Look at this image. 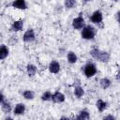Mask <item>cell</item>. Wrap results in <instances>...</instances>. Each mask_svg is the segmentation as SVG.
I'll return each instance as SVG.
<instances>
[{
  "label": "cell",
  "mask_w": 120,
  "mask_h": 120,
  "mask_svg": "<svg viewBox=\"0 0 120 120\" xmlns=\"http://www.w3.org/2000/svg\"><path fill=\"white\" fill-rule=\"evenodd\" d=\"M89 53L94 59H96L97 61L102 62V63H106L110 60V53L106 51H102L98 48L92 49Z\"/></svg>",
  "instance_id": "cell-1"
},
{
  "label": "cell",
  "mask_w": 120,
  "mask_h": 120,
  "mask_svg": "<svg viewBox=\"0 0 120 120\" xmlns=\"http://www.w3.org/2000/svg\"><path fill=\"white\" fill-rule=\"evenodd\" d=\"M81 36L83 39L92 40L96 36V29L92 25H85V27L82 29Z\"/></svg>",
  "instance_id": "cell-2"
},
{
  "label": "cell",
  "mask_w": 120,
  "mask_h": 120,
  "mask_svg": "<svg viewBox=\"0 0 120 120\" xmlns=\"http://www.w3.org/2000/svg\"><path fill=\"white\" fill-rule=\"evenodd\" d=\"M83 72H84L85 77H87V78L93 77V76L96 75V73H97V67H96V65H95L94 63H92V62H88V63L84 66Z\"/></svg>",
  "instance_id": "cell-3"
},
{
  "label": "cell",
  "mask_w": 120,
  "mask_h": 120,
  "mask_svg": "<svg viewBox=\"0 0 120 120\" xmlns=\"http://www.w3.org/2000/svg\"><path fill=\"white\" fill-rule=\"evenodd\" d=\"M85 25H86L85 21H84V18L82 16V14H80L78 17L74 18L72 21V26L76 30H81V29L84 28Z\"/></svg>",
  "instance_id": "cell-4"
},
{
  "label": "cell",
  "mask_w": 120,
  "mask_h": 120,
  "mask_svg": "<svg viewBox=\"0 0 120 120\" xmlns=\"http://www.w3.org/2000/svg\"><path fill=\"white\" fill-rule=\"evenodd\" d=\"M35 39H36V35H35L34 29L32 28L27 29L22 36V40L26 43H30V42H33Z\"/></svg>",
  "instance_id": "cell-5"
},
{
  "label": "cell",
  "mask_w": 120,
  "mask_h": 120,
  "mask_svg": "<svg viewBox=\"0 0 120 120\" xmlns=\"http://www.w3.org/2000/svg\"><path fill=\"white\" fill-rule=\"evenodd\" d=\"M10 6H11L13 8L21 9V10H25V9L28 8L27 3H26L24 0H14V1L11 2Z\"/></svg>",
  "instance_id": "cell-6"
},
{
  "label": "cell",
  "mask_w": 120,
  "mask_h": 120,
  "mask_svg": "<svg viewBox=\"0 0 120 120\" xmlns=\"http://www.w3.org/2000/svg\"><path fill=\"white\" fill-rule=\"evenodd\" d=\"M90 20L93 23H96V24H98L100 23L102 21H103V14L100 10H96L92 13L91 17H90Z\"/></svg>",
  "instance_id": "cell-7"
},
{
  "label": "cell",
  "mask_w": 120,
  "mask_h": 120,
  "mask_svg": "<svg viewBox=\"0 0 120 120\" xmlns=\"http://www.w3.org/2000/svg\"><path fill=\"white\" fill-rule=\"evenodd\" d=\"M90 119V112H88L87 109L82 110L78 115L70 118V120H89Z\"/></svg>",
  "instance_id": "cell-8"
},
{
  "label": "cell",
  "mask_w": 120,
  "mask_h": 120,
  "mask_svg": "<svg viewBox=\"0 0 120 120\" xmlns=\"http://www.w3.org/2000/svg\"><path fill=\"white\" fill-rule=\"evenodd\" d=\"M23 20H17L14 21L11 25H10V31L12 32H19L21 30H22L23 28Z\"/></svg>",
  "instance_id": "cell-9"
},
{
  "label": "cell",
  "mask_w": 120,
  "mask_h": 120,
  "mask_svg": "<svg viewBox=\"0 0 120 120\" xmlns=\"http://www.w3.org/2000/svg\"><path fill=\"white\" fill-rule=\"evenodd\" d=\"M52 100L54 102V103H62L66 100V97L65 95L60 92V91H56L52 94Z\"/></svg>",
  "instance_id": "cell-10"
},
{
  "label": "cell",
  "mask_w": 120,
  "mask_h": 120,
  "mask_svg": "<svg viewBox=\"0 0 120 120\" xmlns=\"http://www.w3.org/2000/svg\"><path fill=\"white\" fill-rule=\"evenodd\" d=\"M60 64L56 61V60H52L50 64H49V67H48V68H49V71L51 72V73H52V74H56V73H58L59 71H60Z\"/></svg>",
  "instance_id": "cell-11"
},
{
  "label": "cell",
  "mask_w": 120,
  "mask_h": 120,
  "mask_svg": "<svg viewBox=\"0 0 120 120\" xmlns=\"http://www.w3.org/2000/svg\"><path fill=\"white\" fill-rule=\"evenodd\" d=\"M25 112V105L23 103H18L15 105L14 109H13V113L15 115H20L22 114Z\"/></svg>",
  "instance_id": "cell-12"
},
{
  "label": "cell",
  "mask_w": 120,
  "mask_h": 120,
  "mask_svg": "<svg viewBox=\"0 0 120 120\" xmlns=\"http://www.w3.org/2000/svg\"><path fill=\"white\" fill-rule=\"evenodd\" d=\"M0 102H1V109H2V111H3L5 113H8V112H11V110H12L11 105H10V103H9L7 99L2 100V101H0Z\"/></svg>",
  "instance_id": "cell-13"
},
{
  "label": "cell",
  "mask_w": 120,
  "mask_h": 120,
  "mask_svg": "<svg viewBox=\"0 0 120 120\" xmlns=\"http://www.w3.org/2000/svg\"><path fill=\"white\" fill-rule=\"evenodd\" d=\"M26 71H27V74H28L29 77H33V76L36 75V73L38 71V68L34 64H28L26 66Z\"/></svg>",
  "instance_id": "cell-14"
},
{
  "label": "cell",
  "mask_w": 120,
  "mask_h": 120,
  "mask_svg": "<svg viewBox=\"0 0 120 120\" xmlns=\"http://www.w3.org/2000/svg\"><path fill=\"white\" fill-rule=\"evenodd\" d=\"M8 53H9V50L8 46H6L5 44H2L0 47V59L4 60L6 57H8Z\"/></svg>",
  "instance_id": "cell-15"
},
{
  "label": "cell",
  "mask_w": 120,
  "mask_h": 120,
  "mask_svg": "<svg viewBox=\"0 0 120 120\" xmlns=\"http://www.w3.org/2000/svg\"><path fill=\"white\" fill-rule=\"evenodd\" d=\"M99 85L102 89H108L111 85H112V81L109 78H102L99 81Z\"/></svg>",
  "instance_id": "cell-16"
},
{
  "label": "cell",
  "mask_w": 120,
  "mask_h": 120,
  "mask_svg": "<svg viewBox=\"0 0 120 120\" xmlns=\"http://www.w3.org/2000/svg\"><path fill=\"white\" fill-rule=\"evenodd\" d=\"M67 60L69 64H75L77 61H78V57L76 55V53L72 51L68 52V54H67Z\"/></svg>",
  "instance_id": "cell-17"
},
{
  "label": "cell",
  "mask_w": 120,
  "mask_h": 120,
  "mask_svg": "<svg viewBox=\"0 0 120 120\" xmlns=\"http://www.w3.org/2000/svg\"><path fill=\"white\" fill-rule=\"evenodd\" d=\"M96 106H97V109L100 112H102L107 109V102L102 100V99H98L97 102H96Z\"/></svg>",
  "instance_id": "cell-18"
},
{
  "label": "cell",
  "mask_w": 120,
  "mask_h": 120,
  "mask_svg": "<svg viewBox=\"0 0 120 120\" xmlns=\"http://www.w3.org/2000/svg\"><path fill=\"white\" fill-rule=\"evenodd\" d=\"M74 95L77 98H81L84 96V90L82 86H75L74 88Z\"/></svg>",
  "instance_id": "cell-19"
},
{
  "label": "cell",
  "mask_w": 120,
  "mask_h": 120,
  "mask_svg": "<svg viewBox=\"0 0 120 120\" xmlns=\"http://www.w3.org/2000/svg\"><path fill=\"white\" fill-rule=\"evenodd\" d=\"M22 97L27 100H32L35 98V92L32 90H25L22 92Z\"/></svg>",
  "instance_id": "cell-20"
},
{
  "label": "cell",
  "mask_w": 120,
  "mask_h": 120,
  "mask_svg": "<svg viewBox=\"0 0 120 120\" xmlns=\"http://www.w3.org/2000/svg\"><path fill=\"white\" fill-rule=\"evenodd\" d=\"M41 100L43 101H49V100H52V93L51 91H45L42 95H41Z\"/></svg>",
  "instance_id": "cell-21"
},
{
  "label": "cell",
  "mask_w": 120,
  "mask_h": 120,
  "mask_svg": "<svg viewBox=\"0 0 120 120\" xmlns=\"http://www.w3.org/2000/svg\"><path fill=\"white\" fill-rule=\"evenodd\" d=\"M76 4H77V2H76L75 0H66V1L64 2V6H65V8H68V9L73 8L76 6Z\"/></svg>",
  "instance_id": "cell-22"
},
{
  "label": "cell",
  "mask_w": 120,
  "mask_h": 120,
  "mask_svg": "<svg viewBox=\"0 0 120 120\" xmlns=\"http://www.w3.org/2000/svg\"><path fill=\"white\" fill-rule=\"evenodd\" d=\"M102 120H116V118L112 114H107L102 118Z\"/></svg>",
  "instance_id": "cell-23"
},
{
  "label": "cell",
  "mask_w": 120,
  "mask_h": 120,
  "mask_svg": "<svg viewBox=\"0 0 120 120\" xmlns=\"http://www.w3.org/2000/svg\"><path fill=\"white\" fill-rule=\"evenodd\" d=\"M115 77H116V80L120 82V69L117 71V73H116V76H115Z\"/></svg>",
  "instance_id": "cell-24"
},
{
  "label": "cell",
  "mask_w": 120,
  "mask_h": 120,
  "mask_svg": "<svg viewBox=\"0 0 120 120\" xmlns=\"http://www.w3.org/2000/svg\"><path fill=\"white\" fill-rule=\"evenodd\" d=\"M59 120H70V118L69 117H67V116H62V117H60Z\"/></svg>",
  "instance_id": "cell-25"
},
{
  "label": "cell",
  "mask_w": 120,
  "mask_h": 120,
  "mask_svg": "<svg viewBox=\"0 0 120 120\" xmlns=\"http://www.w3.org/2000/svg\"><path fill=\"white\" fill-rule=\"evenodd\" d=\"M117 22H118V23L120 24V11L117 13Z\"/></svg>",
  "instance_id": "cell-26"
},
{
  "label": "cell",
  "mask_w": 120,
  "mask_h": 120,
  "mask_svg": "<svg viewBox=\"0 0 120 120\" xmlns=\"http://www.w3.org/2000/svg\"><path fill=\"white\" fill-rule=\"evenodd\" d=\"M4 120H14V119H13L12 117H10V116H7V117H6Z\"/></svg>",
  "instance_id": "cell-27"
}]
</instances>
